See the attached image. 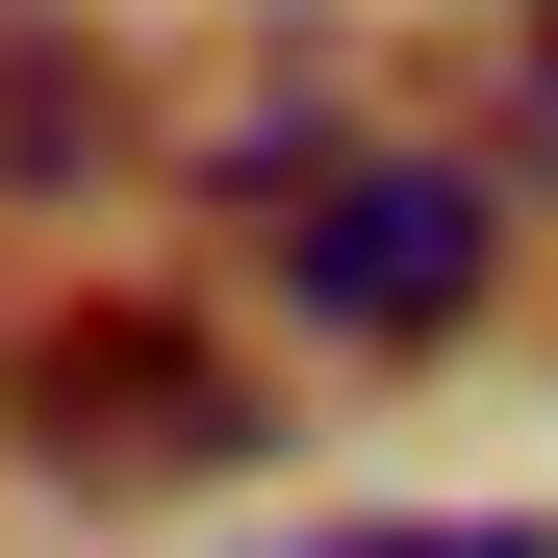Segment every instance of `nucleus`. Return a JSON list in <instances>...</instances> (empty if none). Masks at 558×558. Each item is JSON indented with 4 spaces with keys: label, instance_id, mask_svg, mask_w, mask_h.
I'll return each instance as SVG.
<instances>
[{
    "label": "nucleus",
    "instance_id": "20e7f679",
    "mask_svg": "<svg viewBox=\"0 0 558 558\" xmlns=\"http://www.w3.org/2000/svg\"><path fill=\"white\" fill-rule=\"evenodd\" d=\"M330 558H558V533H508V508H381V533H330Z\"/></svg>",
    "mask_w": 558,
    "mask_h": 558
},
{
    "label": "nucleus",
    "instance_id": "39448f33",
    "mask_svg": "<svg viewBox=\"0 0 558 558\" xmlns=\"http://www.w3.org/2000/svg\"><path fill=\"white\" fill-rule=\"evenodd\" d=\"M533 51H558V0H533Z\"/></svg>",
    "mask_w": 558,
    "mask_h": 558
},
{
    "label": "nucleus",
    "instance_id": "f03ea898",
    "mask_svg": "<svg viewBox=\"0 0 558 558\" xmlns=\"http://www.w3.org/2000/svg\"><path fill=\"white\" fill-rule=\"evenodd\" d=\"M279 279H305L330 355H432L457 305H483V178H432V153H330L305 204H279Z\"/></svg>",
    "mask_w": 558,
    "mask_h": 558
},
{
    "label": "nucleus",
    "instance_id": "f257e3e1",
    "mask_svg": "<svg viewBox=\"0 0 558 558\" xmlns=\"http://www.w3.org/2000/svg\"><path fill=\"white\" fill-rule=\"evenodd\" d=\"M0 407H26L51 483H229L254 457V355H204L178 305H51L0 355Z\"/></svg>",
    "mask_w": 558,
    "mask_h": 558
},
{
    "label": "nucleus",
    "instance_id": "7ed1b4c3",
    "mask_svg": "<svg viewBox=\"0 0 558 558\" xmlns=\"http://www.w3.org/2000/svg\"><path fill=\"white\" fill-rule=\"evenodd\" d=\"M128 128V76H102V26H76V0H0V204H26V178H76Z\"/></svg>",
    "mask_w": 558,
    "mask_h": 558
}]
</instances>
